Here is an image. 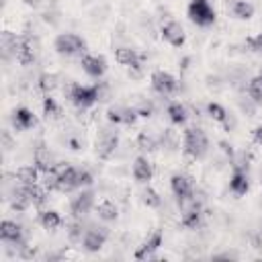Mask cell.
I'll use <instances>...</instances> for the list:
<instances>
[{"instance_id": "cell-10", "label": "cell", "mask_w": 262, "mask_h": 262, "mask_svg": "<svg viewBox=\"0 0 262 262\" xmlns=\"http://www.w3.org/2000/svg\"><path fill=\"white\" fill-rule=\"evenodd\" d=\"M162 239H164L162 229H154V231L143 239V244L135 250L133 258H135V260H149V258H154L156 252H158L160 246H162Z\"/></svg>"}, {"instance_id": "cell-19", "label": "cell", "mask_w": 262, "mask_h": 262, "mask_svg": "<svg viewBox=\"0 0 262 262\" xmlns=\"http://www.w3.org/2000/svg\"><path fill=\"white\" fill-rule=\"evenodd\" d=\"M229 190L235 196H244L250 190V178H248V172L244 168H239V166L233 168V174L229 178Z\"/></svg>"}, {"instance_id": "cell-34", "label": "cell", "mask_w": 262, "mask_h": 262, "mask_svg": "<svg viewBox=\"0 0 262 262\" xmlns=\"http://www.w3.org/2000/svg\"><path fill=\"white\" fill-rule=\"evenodd\" d=\"M141 201H143V205H147V207H151V209H156V207L162 205V196H160L154 188H149V186L141 192Z\"/></svg>"}, {"instance_id": "cell-38", "label": "cell", "mask_w": 262, "mask_h": 262, "mask_svg": "<svg viewBox=\"0 0 262 262\" xmlns=\"http://www.w3.org/2000/svg\"><path fill=\"white\" fill-rule=\"evenodd\" d=\"M252 137H254V141H256L258 145H262V125H258V127L254 129V133H252Z\"/></svg>"}, {"instance_id": "cell-6", "label": "cell", "mask_w": 262, "mask_h": 262, "mask_svg": "<svg viewBox=\"0 0 262 262\" xmlns=\"http://www.w3.org/2000/svg\"><path fill=\"white\" fill-rule=\"evenodd\" d=\"M37 39H33L31 35H20L18 37V45H16V53H14V59L20 63V66H31L35 59H37Z\"/></svg>"}, {"instance_id": "cell-39", "label": "cell", "mask_w": 262, "mask_h": 262, "mask_svg": "<svg viewBox=\"0 0 262 262\" xmlns=\"http://www.w3.org/2000/svg\"><path fill=\"white\" fill-rule=\"evenodd\" d=\"M260 76H262V70H260Z\"/></svg>"}, {"instance_id": "cell-28", "label": "cell", "mask_w": 262, "mask_h": 262, "mask_svg": "<svg viewBox=\"0 0 262 262\" xmlns=\"http://www.w3.org/2000/svg\"><path fill=\"white\" fill-rule=\"evenodd\" d=\"M96 215H98L102 221H115V219L119 217V207H117L113 201L104 199V201L98 203V207H96Z\"/></svg>"}, {"instance_id": "cell-33", "label": "cell", "mask_w": 262, "mask_h": 262, "mask_svg": "<svg viewBox=\"0 0 262 262\" xmlns=\"http://www.w3.org/2000/svg\"><path fill=\"white\" fill-rule=\"evenodd\" d=\"M137 147H139L141 151H154V149L158 147V139H156L149 131H141V133L137 135Z\"/></svg>"}, {"instance_id": "cell-18", "label": "cell", "mask_w": 262, "mask_h": 262, "mask_svg": "<svg viewBox=\"0 0 262 262\" xmlns=\"http://www.w3.org/2000/svg\"><path fill=\"white\" fill-rule=\"evenodd\" d=\"M154 176V166L145 156H137L133 160V178L139 184H147Z\"/></svg>"}, {"instance_id": "cell-17", "label": "cell", "mask_w": 262, "mask_h": 262, "mask_svg": "<svg viewBox=\"0 0 262 262\" xmlns=\"http://www.w3.org/2000/svg\"><path fill=\"white\" fill-rule=\"evenodd\" d=\"M35 125H37V117L31 108L18 106L12 111V127L16 131H27V129H33Z\"/></svg>"}, {"instance_id": "cell-2", "label": "cell", "mask_w": 262, "mask_h": 262, "mask_svg": "<svg viewBox=\"0 0 262 262\" xmlns=\"http://www.w3.org/2000/svg\"><path fill=\"white\" fill-rule=\"evenodd\" d=\"M182 149L192 160L205 158L207 151H209V139H207L205 131L199 129V127H188L182 135Z\"/></svg>"}, {"instance_id": "cell-11", "label": "cell", "mask_w": 262, "mask_h": 262, "mask_svg": "<svg viewBox=\"0 0 262 262\" xmlns=\"http://www.w3.org/2000/svg\"><path fill=\"white\" fill-rule=\"evenodd\" d=\"M117 145H119V135H117L115 131L104 129V131L100 133V137L96 139V156H98L100 160H108V158L115 154Z\"/></svg>"}, {"instance_id": "cell-12", "label": "cell", "mask_w": 262, "mask_h": 262, "mask_svg": "<svg viewBox=\"0 0 262 262\" xmlns=\"http://www.w3.org/2000/svg\"><path fill=\"white\" fill-rule=\"evenodd\" d=\"M162 39H164L168 45H172V47H182V45H184V39H186L182 25L176 23V20L164 23V25H162Z\"/></svg>"}, {"instance_id": "cell-7", "label": "cell", "mask_w": 262, "mask_h": 262, "mask_svg": "<svg viewBox=\"0 0 262 262\" xmlns=\"http://www.w3.org/2000/svg\"><path fill=\"white\" fill-rule=\"evenodd\" d=\"M149 82H151V88L160 94V96H170L178 90V82L176 78L170 74V72H164V70H156L151 72L149 76Z\"/></svg>"}, {"instance_id": "cell-32", "label": "cell", "mask_w": 262, "mask_h": 262, "mask_svg": "<svg viewBox=\"0 0 262 262\" xmlns=\"http://www.w3.org/2000/svg\"><path fill=\"white\" fill-rule=\"evenodd\" d=\"M248 96L252 98L254 104H262V76H254L248 82Z\"/></svg>"}, {"instance_id": "cell-5", "label": "cell", "mask_w": 262, "mask_h": 262, "mask_svg": "<svg viewBox=\"0 0 262 262\" xmlns=\"http://www.w3.org/2000/svg\"><path fill=\"white\" fill-rule=\"evenodd\" d=\"M55 174H57V182H55V190L59 192H72V190H78L80 184H78V176H80V170L74 168V166H55L53 168Z\"/></svg>"}, {"instance_id": "cell-14", "label": "cell", "mask_w": 262, "mask_h": 262, "mask_svg": "<svg viewBox=\"0 0 262 262\" xmlns=\"http://www.w3.org/2000/svg\"><path fill=\"white\" fill-rule=\"evenodd\" d=\"M170 188L176 196V201L180 199H186V196H192L194 194V188H192V178L186 176V174H172L170 178Z\"/></svg>"}, {"instance_id": "cell-21", "label": "cell", "mask_w": 262, "mask_h": 262, "mask_svg": "<svg viewBox=\"0 0 262 262\" xmlns=\"http://www.w3.org/2000/svg\"><path fill=\"white\" fill-rule=\"evenodd\" d=\"M16 45H18V35L12 31H2L0 33V49H2V57H14L16 53Z\"/></svg>"}, {"instance_id": "cell-8", "label": "cell", "mask_w": 262, "mask_h": 262, "mask_svg": "<svg viewBox=\"0 0 262 262\" xmlns=\"http://www.w3.org/2000/svg\"><path fill=\"white\" fill-rule=\"evenodd\" d=\"M106 237H108V231L104 227H96V225H90L84 229V235H82V248L90 254L102 250V246L106 244Z\"/></svg>"}, {"instance_id": "cell-24", "label": "cell", "mask_w": 262, "mask_h": 262, "mask_svg": "<svg viewBox=\"0 0 262 262\" xmlns=\"http://www.w3.org/2000/svg\"><path fill=\"white\" fill-rule=\"evenodd\" d=\"M39 174H41V170L33 164V166H20V168H16V172H14V178L20 182V184H37L39 182Z\"/></svg>"}, {"instance_id": "cell-30", "label": "cell", "mask_w": 262, "mask_h": 262, "mask_svg": "<svg viewBox=\"0 0 262 262\" xmlns=\"http://www.w3.org/2000/svg\"><path fill=\"white\" fill-rule=\"evenodd\" d=\"M43 115H45V119H51V121H57L63 115L61 113V106L57 104V100L51 98L49 94L43 98Z\"/></svg>"}, {"instance_id": "cell-35", "label": "cell", "mask_w": 262, "mask_h": 262, "mask_svg": "<svg viewBox=\"0 0 262 262\" xmlns=\"http://www.w3.org/2000/svg\"><path fill=\"white\" fill-rule=\"evenodd\" d=\"M135 111H137V115H139V117H151V113H154V106H151V102H147V100H141V102L135 106Z\"/></svg>"}, {"instance_id": "cell-16", "label": "cell", "mask_w": 262, "mask_h": 262, "mask_svg": "<svg viewBox=\"0 0 262 262\" xmlns=\"http://www.w3.org/2000/svg\"><path fill=\"white\" fill-rule=\"evenodd\" d=\"M80 63H82V70L88 76H92V78H102L104 72H106V59L102 55H90V53H86V55H82V61Z\"/></svg>"}, {"instance_id": "cell-27", "label": "cell", "mask_w": 262, "mask_h": 262, "mask_svg": "<svg viewBox=\"0 0 262 262\" xmlns=\"http://www.w3.org/2000/svg\"><path fill=\"white\" fill-rule=\"evenodd\" d=\"M166 113H168V117H170V121L174 125H184L188 121V111H186V106L182 102H170Z\"/></svg>"}, {"instance_id": "cell-20", "label": "cell", "mask_w": 262, "mask_h": 262, "mask_svg": "<svg viewBox=\"0 0 262 262\" xmlns=\"http://www.w3.org/2000/svg\"><path fill=\"white\" fill-rule=\"evenodd\" d=\"M33 162H35V166H37L43 174H47V172H51V170L55 168V158H53V154L49 151V147H45V145L35 147V151H33Z\"/></svg>"}, {"instance_id": "cell-23", "label": "cell", "mask_w": 262, "mask_h": 262, "mask_svg": "<svg viewBox=\"0 0 262 262\" xmlns=\"http://www.w3.org/2000/svg\"><path fill=\"white\" fill-rule=\"evenodd\" d=\"M201 219H203V211H201V205H192L188 209L182 211V217H180V223L188 229H196L201 225Z\"/></svg>"}, {"instance_id": "cell-13", "label": "cell", "mask_w": 262, "mask_h": 262, "mask_svg": "<svg viewBox=\"0 0 262 262\" xmlns=\"http://www.w3.org/2000/svg\"><path fill=\"white\" fill-rule=\"evenodd\" d=\"M137 111L135 108H131V106H121V104H117V106H111L108 111H106V119L111 121V123H115V125H133L135 121H137Z\"/></svg>"}, {"instance_id": "cell-29", "label": "cell", "mask_w": 262, "mask_h": 262, "mask_svg": "<svg viewBox=\"0 0 262 262\" xmlns=\"http://www.w3.org/2000/svg\"><path fill=\"white\" fill-rule=\"evenodd\" d=\"M37 86H39V90H41L43 94H51V92L59 86V76H57V74H49V72H45V74L39 76Z\"/></svg>"}, {"instance_id": "cell-1", "label": "cell", "mask_w": 262, "mask_h": 262, "mask_svg": "<svg viewBox=\"0 0 262 262\" xmlns=\"http://www.w3.org/2000/svg\"><path fill=\"white\" fill-rule=\"evenodd\" d=\"M66 96L70 98V102L78 108V111H86L90 108L92 104H96L100 100V86L98 84H92V86H84V84H76V82H70L66 88H63Z\"/></svg>"}, {"instance_id": "cell-15", "label": "cell", "mask_w": 262, "mask_h": 262, "mask_svg": "<svg viewBox=\"0 0 262 262\" xmlns=\"http://www.w3.org/2000/svg\"><path fill=\"white\" fill-rule=\"evenodd\" d=\"M0 239L6 242V244H25V233H23V227L16 223V221H10V219H4L0 223Z\"/></svg>"}, {"instance_id": "cell-4", "label": "cell", "mask_w": 262, "mask_h": 262, "mask_svg": "<svg viewBox=\"0 0 262 262\" xmlns=\"http://www.w3.org/2000/svg\"><path fill=\"white\" fill-rule=\"evenodd\" d=\"M53 49L59 55H78L86 51V41L76 33H59L53 39Z\"/></svg>"}, {"instance_id": "cell-31", "label": "cell", "mask_w": 262, "mask_h": 262, "mask_svg": "<svg viewBox=\"0 0 262 262\" xmlns=\"http://www.w3.org/2000/svg\"><path fill=\"white\" fill-rule=\"evenodd\" d=\"M207 113L213 121L221 123V125H229V113L219 104V102H209L207 104Z\"/></svg>"}, {"instance_id": "cell-26", "label": "cell", "mask_w": 262, "mask_h": 262, "mask_svg": "<svg viewBox=\"0 0 262 262\" xmlns=\"http://www.w3.org/2000/svg\"><path fill=\"white\" fill-rule=\"evenodd\" d=\"M39 223H41L43 229L55 231V229L61 225V215H59L57 211H53V209H45V211L39 213Z\"/></svg>"}, {"instance_id": "cell-3", "label": "cell", "mask_w": 262, "mask_h": 262, "mask_svg": "<svg viewBox=\"0 0 262 262\" xmlns=\"http://www.w3.org/2000/svg\"><path fill=\"white\" fill-rule=\"evenodd\" d=\"M186 16L196 27H211L217 18L211 0H190L186 6Z\"/></svg>"}, {"instance_id": "cell-25", "label": "cell", "mask_w": 262, "mask_h": 262, "mask_svg": "<svg viewBox=\"0 0 262 262\" xmlns=\"http://www.w3.org/2000/svg\"><path fill=\"white\" fill-rule=\"evenodd\" d=\"M254 4L248 2V0H233L231 2V14L239 20H250L254 16Z\"/></svg>"}, {"instance_id": "cell-37", "label": "cell", "mask_w": 262, "mask_h": 262, "mask_svg": "<svg viewBox=\"0 0 262 262\" xmlns=\"http://www.w3.org/2000/svg\"><path fill=\"white\" fill-rule=\"evenodd\" d=\"M78 184H80V188H84V186H90V184H92V174H90L88 170H80V176H78Z\"/></svg>"}, {"instance_id": "cell-22", "label": "cell", "mask_w": 262, "mask_h": 262, "mask_svg": "<svg viewBox=\"0 0 262 262\" xmlns=\"http://www.w3.org/2000/svg\"><path fill=\"white\" fill-rule=\"evenodd\" d=\"M115 59H117L119 66H125V68H131L135 63H141V55L135 49H131V47H119V49H115Z\"/></svg>"}, {"instance_id": "cell-9", "label": "cell", "mask_w": 262, "mask_h": 262, "mask_svg": "<svg viewBox=\"0 0 262 262\" xmlns=\"http://www.w3.org/2000/svg\"><path fill=\"white\" fill-rule=\"evenodd\" d=\"M92 207H94V190H90V188L80 190L70 203V213L76 219H84L92 211Z\"/></svg>"}, {"instance_id": "cell-36", "label": "cell", "mask_w": 262, "mask_h": 262, "mask_svg": "<svg viewBox=\"0 0 262 262\" xmlns=\"http://www.w3.org/2000/svg\"><path fill=\"white\" fill-rule=\"evenodd\" d=\"M246 43H248V47L252 51H262V33H258L256 37H250Z\"/></svg>"}]
</instances>
